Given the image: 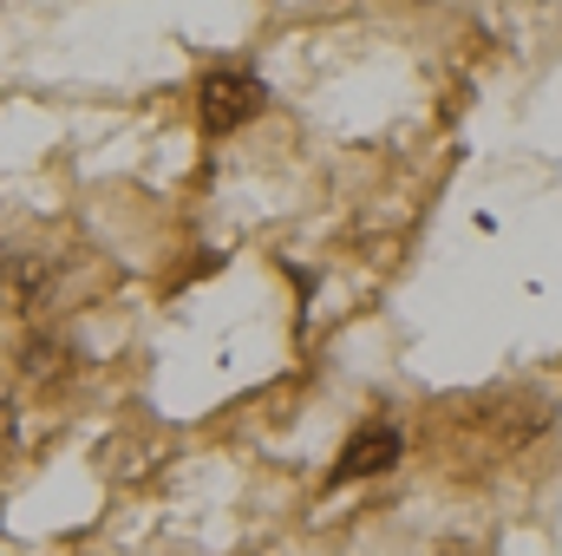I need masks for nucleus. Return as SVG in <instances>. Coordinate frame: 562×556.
<instances>
[{
  "label": "nucleus",
  "instance_id": "1",
  "mask_svg": "<svg viewBox=\"0 0 562 556\" xmlns=\"http://www.w3.org/2000/svg\"><path fill=\"white\" fill-rule=\"evenodd\" d=\"M262 79L256 73H203V86H196V125L210 132V138H229V132H243L256 112H262Z\"/></svg>",
  "mask_w": 562,
  "mask_h": 556
},
{
  "label": "nucleus",
  "instance_id": "2",
  "mask_svg": "<svg viewBox=\"0 0 562 556\" xmlns=\"http://www.w3.org/2000/svg\"><path fill=\"white\" fill-rule=\"evenodd\" d=\"M0 301L13 314H46L59 301V263L46 249H7V263H0Z\"/></svg>",
  "mask_w": 562,
  "mask_h": 556
},
{
  "label": "nucleus",
  "instance_id": "3",
  "mask_svg": "<svg viewBox=\"0 0 562 556\" xmlns=\"http://www.w3.org/2000/svg\"><path fill=\"white\" fill-rule=\"evenodd\" d=\"M400 458H406V432H400V425H360V432L340 445V458H334L327 485H360V478H380V471H393Z\"/></svg>",
  "mask_w": 562,
  "mask_h": 556
},
{
  "label": "nucleus",
  "instance_id": "4",
  "mask_svg": "<svg viewBox=\"0 0 562 556\" xmlns=\"http://www.w3.org/2000/svg\"><path fill=\"white\" fill-rule=\"evenodd\" d=\"M20 374H33L40 387H66V380L79 374V360H72V347H66V341H53V334H33V341L20 347Z\"/></svg>",
  "mask_w": 562,
  "mask_h": 556
},
{
  "label": "nucleus",
  "instance_id": "5",
  "mask_svg": "<svg viewBox=\"0 0 562 556\" xmlns=\"http://www.w3.org/2000/svg\"><path fill=\"white\" fill-rule=\"evenodd\" d=\"M13 438V407H0V445Z\"/></svg>",
  "mask_w": 562,
  "mask_h": 556
}]
</instances>
